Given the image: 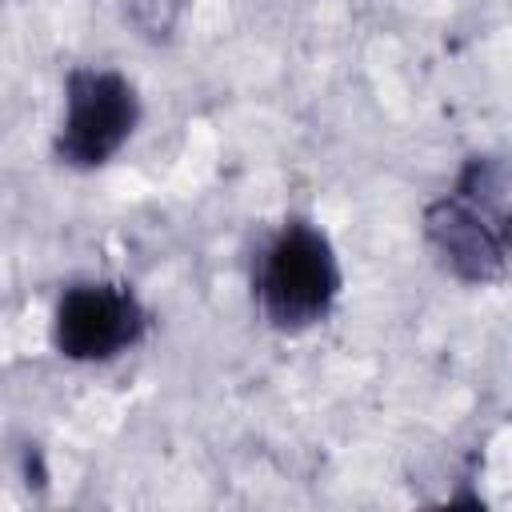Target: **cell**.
<instances>
[{"label":"cell","mask_w":512,"mask_h":512,"mask_svg":"<svg viewBox=\"0 0 512 512\" xmlns=\"http://www.w3.org/2000/svg\"><path fill=\"white\" fill-rule=\"evenodd\" d=\"M252 292L276 332L320 324L340 296V260L312 220H284L256 256Z\"/></svg>","instance_id":"1"},{"label":"cell","mask_w":512,"mask_h":512,"mask_svg":"<svg viewBox=\"0 0 512 512\" xmlns=\"http://www.w3.org/2000/svg\"><path fill=\"white\" fill-rule=\"evenodd\" d=\"M140 120V96L128 76L112 68H72L64 80V120L56 132V156L68 168L108 164Z\"/></svg>","instance_id":"2"},{"label":"cell","mask_w":512,"mask_h":512,"mask_svg":"<svg viewBox=\"0 0 512 512\" xmlns=\"http://www.w3.org/2000/svg\"><path fill=\"white\" fill-rule=\"evenodd\" d=\"M152 316L128 284L116 280H76L60 292L52 308V344L64 360L104 364L136 348Z\"/></svg>","instance_id":"3"}]
</instances>
